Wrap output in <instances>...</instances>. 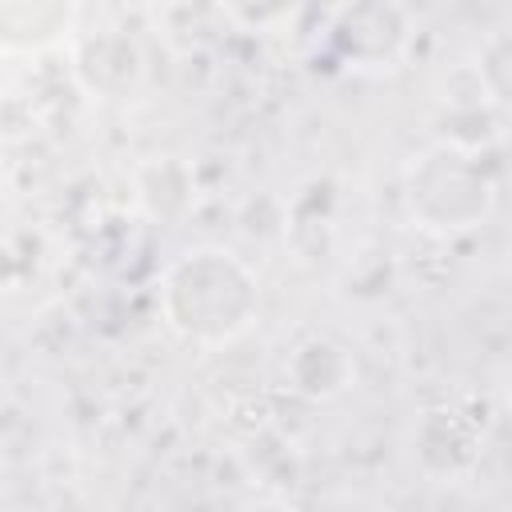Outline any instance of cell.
Wrapping results in <instances>:
<instances>
[{
  "mask_svg": "<svg viewBox=\"0 0 512 512\" xmlns=\"http://www.w3.org/2000/svg\"><path fill=\"white\" fill-rule=\"evenodd\" d=\"M80 76L100 96H120L140 80V52L124 36H100L80 52Z\"/></svg>",
  "mask_w": 512,
  "mask_h": 512,
  "instance_id": "cell-6",
  "label": "cell"
},
{
  "mask_svg": "<svg viewBox=\"0 0 512 512\" xmlns=\"http://www.w3.org/2000/svg\"><path fill=\"white\" fill-rule=\"evenodd\" d=\"M404 208L416 220V228L432 236H468L488 224L496 208V180L472 148L440 140L408 160Z\"/></svg>",
  "mask_w": 512,
  "mask_h": 512,
  "instance_id": "cell-2",
  "label": "cell"
},
{
  "mask_svg": "<svg viewBox=\"0 0 512 512\" xmlns=\"http://www.w3.org/2000/svg\"><path fill=\"white\" fill-rule=\"evenodd\" d=\"M236 24L252 28V32H264V28H276L280 20H288L300 0H216Z\"/></svg>",
  "mask_w": 512,
  "mask_h": 512,
  "instance_id": "cell-8",
  "label": "cell"
},
{
  "mask_svg": "<svg viewBox=\"0 0 512 512\" xmlns=\"http://www.w3.org/2000/svg\"><path fill=\"white\" fill-rule=\"evenodd\" d=\"M476 84L492 104L512 108V28H500L480 44V52H476Z\"/></svg>",
  "mask_w": 512,
  "mask_h": 512,
  "instance_id": "cell-7",
  "label": "cell"
},
{
  "mask_svg": "<svg viewBox=\"0 0 512 512\" xmlns=\"http://www.w3.org/2000/svg\"><path fill=\"white\" fill-rule=\"evenodd\" d=\"M288 388L312 404H328L336 396H344L356 380V360L352 352L332 340V336H308L292 348L288 364H284Z\"/></svg>",
  "mask_w": 512,
  "mask_h": 512,
  "instance_id": "cell-4",
  "label": "cell"
},
{
  "mask_svg": "<svg viewBox=\"0 0 512 512\" xmlns=\"http://www.w3.org/2000/svg\"><path fill=\"white\" fill-rule=\"evenodd\" d=\"M76 24V0H0L4 52H44Z\"/></svg>",
  "mask_w": 512,
  "mask_h": 512,
  "instance_id": "cell-5",
  "label": "cell"
},
{
  "mask_svg": "<svg viewBox=\"0 0 512 512\" xmlns=\"http://www.w3.org/2000/svg\"><path fill=\"white\" fill-rule=\"evenodd\" d=\"M256 272L228 248L204 244L180 252L160 280V312L188 344H228L256 316Z\"/></svg>",
  "mask_w": 512,
  "mask_h": 512,
  "instance_id": "cell-1",
  "label": "cell"
},
{
  "mask_svg": "<svg viewBox=\"0 0 512 512\" xmlns=\"http://www.w3.org/2000/svg\"><path fill=\"white\" fill-rule=\"evenodd\" d=\"M408 32L412 20L400 0H340L328 20V56L344 68H392Z\"/></svg>",
  "mask_w": 512,
  "mask_h": 512,
  "instance_id": "cell-3",
  "label": "cell"
}]
</instances>
